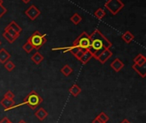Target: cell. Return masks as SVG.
I'll return each instance as SVG.
<instances>
[{"instance_id": "obj_20", "label": "cell", "mask_w": 146, "mask_h": 123, "mask_svg": "<svg viewBox=\"0 0 146 123\" xmlns=\"http://www.w3.org/2000/svg\"><path fill=\"white\" fill-rule=\"evenodd\" d=\"M22 49L27 53V54H29V53H31L33 50H34V48H33V46L32 45V44L27 40L24 45H23V46H22Z\"/></svg>"}, {"instance_id": "obj_7", "label": "cell", "mask_w": 146, "mask_h": 123, "mask_svg": "<svg viewBox=\"0 0 146 123\" xmlns=\"http://www.w3.org/2000/svg\"><path fill=\"white\" fill-rule=\"evenodd\" d=\"M112 55H113V53H112V51L110 50V49H107V50H105V51H104L96 59L100 62V63H102V64H104L111 57H112Z\"/></svg>"}, {"instance_id": "obj_15", "label": "cell", "mask_w": 146, "mask_h": 123, "mask_svg": "<svg viewBox=\"0 0 146 123\" xmlns=\"http://www.w3.org/2000/svg\"><path fill=\"white\" fill-rule=\"evenodd\" d=\"M92 57H93L92 55L88 51H86L84 52V54L81 56V57L80 58L79 61H80L82 64H86Z\"/></svg>"}, {"instance_id": "obj_24", "label": "cell", "mask_w": 146, "mask_h": 123, "mask_svg": "<svg viewBox=\"0 0 146 123\" xmlns=\"http://www.w3.org/2000/svg\"><path fill=\"white\" fill-rule=\"evenodd\" d=\"M97 117L101 121L102 123H107L110 121V116L106 113H104V112H101Z\"/></svg>"}, {"instance_id": "obj_36", "label": "cell", "mask_w": 146, "mask_h": 123, "mask_svg": "<svg viewBox=\"0 0 146 123\" xmlns=\"http://www.w3.org/2000/svg\"><path fill=\"white\" fill-rule=\"evenodd\" d=\"M0 45H1V41H0Z\"/></svg>"}, {"instance_id": "obj_5", "label": "cell", "mask_w": 146, "mask_h": 123, "mask_svg": "<svg viewBox=\"0 0 146 123\" xmlns=\"http://www.w3.org/2000/svg\"><path fill=\"white\" fill-rule=\"evenodd\" d=\"M123 7L124 3L121 0H108L105 3V8L114 15H117L123 9Z\"/></svg>"}, {"instance_id": "obj_12", "label": "cell", "mask_w": 146, "mask_h": 123, "mask_svg": "<svg viewBox=\"0 0 146 123\" xmlns=\"http://www.w3.org/2000/svg\"><path fill=\"white\" fill-rule=\"evenodd\" d=\"M133 68L142 77V78H145L146 76V64L144 65H137V64H133Z\"/></svg>"}, {"instance_id": "obj_9", "label": "cell", "mask_w": 146, "mask_h": 123, "mask_svg": "<svg viewBox=\"0 0 146 123\" xmlns=\"http://www.w3.org/2000/svg\"><path fill=\"white\" fill-rule=\"evenodd\" d=\"M110 67L113 70H115V72H120L123 68H124V63L121 62V59L119 58H115L112 61V62L110 63Z\"/></svg>"}, {"instance_id": "obj_25", "label": "cell", "mask_w": 146, "mask_h": 123, "mask_svg": "<svg viewBox=\"0 0 146 123\" xmlns=\"http://www.w3.org/2000/svg\"><path fill=\"white\" fill-rule=\"evenodd\" d=\"M4 68H6V70L8 72H12L14 70V68H15V63L12 62V61H7L5 63H4Z\"/></svg>"}, {"instance_id": "obj_19", "label": "cell", "mask_w": 146, "mask_h": 123, "mask_svg": "<svg viewBox=\"0 0 146 123\" xmlns=\"http://www.w3.org/2000/svg\"><path fill=\"white\" fill-rule=\"evenodd\" d=\"M70 21H71L74 25H78V24L82 21V17H81L78 13H75V14H74V15L70 17Z\"/></svg>"}, {"instance_id": "obj_13", "label": "cell", "mask_w": 146, "mask_h": 123, "mask_svg": "<svg viewBox=\"0 0 146 123\" xmlns=\"http://www.w3.org/2000/svg\"><path fill=\"white\" fill-rule=\"evenodd\" d=\"M31 60H32L35 64L38 65V64H40V63L44 61V56H43L40 52L36 51V52L32 56Z\"/></svg>"}, {"instance_id": "obj_18", "label": "cell", "mask_w": 146, "mask_h": 123, "mask_svg": "<svg viewBox=\"0 0 146 123\" xmlns=\"http://www.w3.org/2000/svg\"><path fill=\"white\" fill-rule=\"evenodd\" d=\"M61 73H62L64 76L68 77V76H69V75L73 73V68H72L68 64H66V65H64V66L61 68Z\"/></svg>"}, {"instance_id": "obj_8", "label": "cell", "mask_w": 146, "mask_h": 123, "mask_svg": "<svg viewBox=\"0 0 146 123\" xmlns=\"http://www.w3.org/2000/svg\"><path fill=\"white\" fill-rule=\"evenodd\" d=\"M0 104L4 108V110L5 111L9 110H12L13 108L15 107V102L14 100H10V99L6 98H3L0 101Z\"/></svg>"}, {"instance_id": "obj_29", "label": "cell", "mask_w": 146, "mask_h": 123, "mask_svg": "<svg viewBox=\"0 0 146 123\" xmlns=\"http://www.w3.org/2000/svg\"><path fill=\"white\" fill-rule=\"evenodd\" d=\"M6 12H7V9H6L3 4H1V5H0V18H1L4 14H6Z\"/></svg>"}, {"instance_id": "obj_33", "label": "cell", "mask_w": 146, "mask_h": 123, "mask_svg": "<svg viewBox=\"0 0 146 123\" xmlns=\"http://www.w3.org/2000/svg\"><path fill=\"white\" fill-rule=\"evenodd\" d=\"M21 1H22V2H23L24 3H29V2H30L31 0H21Z\"/></svg>"}, {"instance_id": "obj_2", "label": "cell", "mask_w": 146, "mask_h": 123, "mask_svg": "<svg viewBox=\"0 0 146 123\" xmlns=\"http://www.w3.org/2000/svg\"><path fill=\"white\" fill-rule=\"evenodd\" d=\"M43 102V98H41V96L37 93L35 91H32L23 100L22 104H26L27 105L31 110H34L37 109V107H38L41 103Z\"/></svg>"}, {"instance_id": "obj_10", "label": "cell", "mask_w": 146, "mask_h": 123, "mask_svg": "<svg viewBox=\"0 0 146 123\" xmlns=\"http://www.w3.org/2000/svg\"><path fill=\"white\" fill-rule=\"evenodd\" d=\"M34 116L40 121L43 122L44 120H45L48 116V112L44 109V108H39L38 110H37V111L34 113Z\"/></svg>"}, {"instance_id": "obj_26", "label": "cell", "mask_w": 146, "mask_h": 123, "mask_svg": "<svg viewBox=\"0 0 146 123\" xmlns=\"http://www.w3.org/2000/svg\"><path fill=\"white\" fill-rule=\"evenodd\" d=\"M3 38H4L9 44H13V43L16 40L15 38H13L10 34H9V33H8L7 32H5V31L3 33Z\"/></svg>"}, {"instance_id": "obj_30", "label": "cell", "mask_w": 146, "mask_h": 123, "mask_svg": "<svg viewBox=\"0 0 146 123\" xmlns=\"http://www.w3.org/2000/svg\"><path fill=\"white\" fill-rule=\"evenodd\" d=\"M0 123H12L7 117H3L1 121H0Z\"/></svg>"}, {"instance_id": "obj_34", "label": "cell", "mask_w": 146, "mask_h": 123, "mask_svg": "<svg viewBox=\"0 0 146 123\" xmlns=\"http://www.w3.org/2000/svg\"><path fill=\"white\" fill-rule=\"evenodd\" d=\"M18 123H27V122H25L24 120H21V121H20V122H19Z\"/></svg>"}, {"instance_id": "obj_11", "label": "cell", "mask_w": 146, "mask_h": 123, "mask_svg": "<svg viewBox=\"0 0 146 123\" xmlns=\"http://www.w3.org/2000/svg\"><path fill=\"white\" fill-rule=\"evenodd\" d=\"M10 57H11V55L4 48L0 49V63L4 64L7 61L9 60Z\"/></svg>"}, {"instance_id": "obj_28", "label": "cell", "mask_w": 146, "mask_h": 123, "mask_svg": "<svg viewBox=\"0 0 146 123\" xmlns=\"http://www.w3.org/2000/svg\"><path fill=\"white\" fill-rule=\"evenodd\" d=\"M85 51H84V50H78V51L75 52V54H74V56L78 60H80V58L81 57V56L84 54V52H85Z\"/></svg>"}, {"instance_id": "obj_4", "label": "cell", "mask_w": 146, "mask_h": 123, "mask_svg": "<svg viewBox=\"0 0 146 123\" xmlns=\"http://www.w3.org/2000/svg\"><path fill=\"white\" fill-rule=\"evenodd\" d=\"M73 46L77 48V49L88 51L89 46H90V35H88L86 32L82 33L74 40V44H73Z\"/></svg>"}, {"instance_id": "obj_22", "label": "cell", "mask_w": 146, "mask_h": 123, "mask_svg": "<svg viewBox=\"0 0 146 123\" xmlns=\"http://www.w3.org/2000/svg\"><path fill=\"white\" fill-rule=\"evenodd\" d=\"M105 15H106V13H105V11H104L103 9H97V10L94 12V15H95V17H96V18H98V20L103 19V18L105 16Z\"/></svg>"}, {"instance_id": "obj_1", "label": "cell", "mask_w": 146, "mask_h": 123, "mask_svg": "<svg viewBox=\"0 0 146 123\" xmlns=\"http://www.w3.org/2000/svg\"><path fill=\"white\" fill-rule=\"evenodd\" d=\"M112 43L98 30L96 29L90 35V46L88 51L93 57L97 58L104 51L110 49Z\"/></svg>"}, {"instance_id": "obj_31", "label": "cell", "mask_w": 146, "mask_h": 123, "mask_svg": "<svg viewBox=\"0 0 146 123\" xmlns=\"http://www.w3.org/2000/svg\"><path fill=\"white\" fill-rule=\"evenodd\" d=\"M92 123H102V122H101V121H100V120H99V119H98V118L96 116V118H95V119L92 121Z\"/></svg>"}, {"instance_id": "obj_6", "label": "cell", "mask_w": 146, "mask_h": 123, "mask_svg": "<svg viewBox=\"0 0 146 123\" xmlns=\"http://www.w3.org/2000/svg\"><path fill=\"white\" fill-rule=\"evenodd\" d=\"M26 15L31 20V21H34L35 19H37V17L40 15V10L35 6V5H31L26 11H25Z\"/></svg>"}, {"instance_id": "obj_14", "label": "cell", "mask_w": 146, "mask_h": 123, "mask_svg": "<svg viewBox=\"0 0 146 123\" xmlns=\"http://www.w3.org/2000/svg\"><path fill=\"white\" fill-rule=\"evenodd\" d=\"M121 39H123V41L127 44H130L133 39H134V35L129 32V31H127L126 33H124L121 36Z\"/></svg>"}, {"instance_id": "obj_32", "label": "cell", "mask_w": 146, "mask_h": 123, "mask_svg": "<svg viewBox=\"0 0 146 123\" xmlns=\"http://www.w3.org/2000/svg\"><path fill=\"white\" fill-rule=\"evenodd\" d=\"M121 123H131L127 119H124V120H122L121 122Z\"/></svg>"}, {"instance_id": "obj_23", "label": "cell", "mask_w": 146, "mask_h": 123, "mask_svg": "<svg viewBox=\"0 0 146 123\" xmlns=\"http://www.w3.org/2000/svg\"><path fill=\"white\" fill-rule=\"evenodd\" d=\"M4 31L5 32H7L9 34H10L13 38H15V39H17L18 38H19V36H20V33H17L16 32H15L11 27H9V26H7L6 27H5V29H4Z\"/></svg>"}, {"instance_id": "obj_3", "label": "cell", "mask_w": 146, "mask_h": 123, "mask_svg": "<svg viewBox=\"0 0 146 123\" xmlns=\"http://www.w3.org/2000/svg\"><path fill=\"white\" fill-rule=\"evenodd\" d=\"M31 44L33 46L34 50H36L37 51L47 42V39H46V37H45V34H42L40 33L38 31H36L34 32L27 39Z\"/></svg>"}, {"instance_id": "obj_35", "label": "cell", "mask_w": 146, "mask_h": 123, "mask_svg": "<svg viewBox=\"0 0 146 123\" xmlns=\"http://www.w3.org/2000/svg\"><path fill=\"white\" fill-rule=\"evenodd\" d=\"M3 0H0V5L3 4Z\"/></svg>"}, {"instance_id": "obj_21", "label": "cell", "mask_w": 146, "mask_h": 123, "mask_svg": "<svg viewBox=\"0 0 146 123\" xmlns=\"http://www.w3.org/2000/svg\"><path fill=\"white\" fill-rule=\"evenodd\" d=\"M9 27H11L15 32H16L17 33H21V27L15 22V21H11L9 25H8Z\"/></svg>"}, {"instance_id": "obj_27", "label": "cell", "mask_w": 146, "mask_h": 123, "mask_svg": "<svg viewBox=\"0 0 146 123\" xmlns=\"http://www.w3.org/2000/svg\"><path fill=\"white\" fill-rule=\"evenodd\" d=\"M3 98H6L8 99H10V100H14V98H15V94L11 92V91H8L5 94H4V97Z\"/></svg>"}, {"instance_id": "obj_16", "label": "cell", "mask_w": 146, "mask_h": 123, "mask_svg": "<svg viewBox=\"0 0 146 123\" xmlns=\"http://www.w3.org/2000/svg\"><path fill=\"white\" fill-rule=\"evenodd\" d=\"M69 93L73 96V97H77L78 95H80L81 93V88L76 85L74 84L70 88H69Z\"/></svg>"}, {"instance_id": "obj_17", "label": "cell", "mask_w": 146, "mask_h": 123, "mask_svg": "<svg viewBox=\"0 0 146 123\" xmlns=\"http://www.w3.org/2000/svg\"><path fill=\"white\" fill-rule=\"evenodd\" d=\"M134 62V64H137V65H144V64H146V57L142 55V54H139L133 60Z\"/></svg>"}]
</instances>
